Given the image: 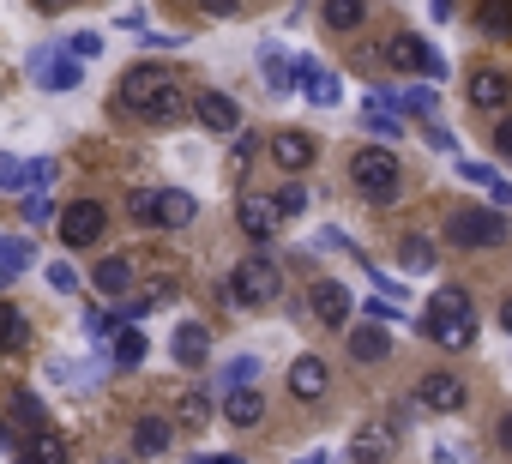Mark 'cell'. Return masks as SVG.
I'll list each match as a JSON object with an SVG mask.
<instances>
[{
  "label": "cell",
  "instance_id": "2e32d148",
  "mask_svg": "<svg viewBox=\"0 0 512 464\" xmlns=\"http://www.w3.org/2000/svg\"><path fill=\"white\" fill-rule=\"evenodd\" d=\"M169 356H175L181 368H205V356H211V326L181 320V326H175V338H169Z\"/></svg>",
  "mask_w": 512,
  "mask_h": 464
},
{
  "label": "cell",
  "instance_id": "6da1fadb",
  "mask_svg": "<svg viewBox=\"0 0 512 464\" xmlns=\"http://www.w3.org/2000/svg\"><path fill=\"white\" fill-rule=\"evenodd\" d=\"M115 91H121V109L139 115V121H151V127H169V121L187 115V91H181V79H175L169 67H157V61L127 67Z\"/></svg>",
  "mask_w": 512,
  "mask_h": 464
},
{
  "label": "cell",
  "instance_id": "f546056e",
  "mask_svg": "<svg viewBox=\"0 0 512 464\" xmlns=\"http://www.w3.org/2000/svg\"><path fill=\"white\" fill-rule=\"evenodd\" d=\"M7 410H13V416L31 428V434H37V428H49V410H43V398H37V392H25V386L7 398Z\"/></svg>",
  "mask_w": 512,
  "mask_h": 464
},
{
  "label": "cell",
  "instance_id": "7a4b0ae2",
  "mask_svg": "<svg viewBox=\"0 0 512 464\" xmlns=\"http://www.w3.org/2000/svg\"><path fill=\"white\" fill-rule=\"evenodd\" d=\"M416 338H428L440 350H470L476 344V308H470V296L458 284H440L434 302H428V314L416 320Z\"/></svg>",
  "mask_w": 512,
  "mask_h": 464
},
{
  "label": "cell",
  "instance_id": "f35d334b",
  "mask_svg": "<svg viewBox=\"0 0 512 464\" xmlns=\"http://www.w3.org/2000/svg\"><path fill=\"white\" fill-rule=\"evenodd\" d=\"M49 181H55V163H49V157L25 163V187H31V193H49Z\"/></svg>",
  "mask_w": 512,
  "mask_h": 464
},
{
  "label": "cell",
  "instance_id": "603a6c76",
  "mask_svg": "<svg viewBox=\"0 0 512 464\" xmlns=\"http://www.w3.org/2000/svg\"><path fill=\"white\" fill-rule=\"evenodd\" d=\"M109 344H115V350H109V356H115V368H139V362H145V332H139V326H133L127 314L115 320Z\"/></svg>",
  "mask_w": 512,
  "mask_h": 464
},
{
  "label": "cell",
  "instance_id": "ab89813d",
  "mask_svg": "<svg viewBox=\"0 0 512 464\" xmlns=\"http://www.w3.org/2000/svg\"><path fill=\"white\" fill-rule=\"evenodd\" d=\"M67 49H73L79 61H97V55H103V37H97V31H79V37H67Z\"/></svg>",
  "mask_w": 512,
  "mask_h": 464
},
{
  "label": "cell",
  "instance_id": "4316f807",
  "mask_svg": "<svg viewBox=\"0 0 512 464\" xmlns=\"http://www.w3.org/2000/svg\"><path fill=\"white\" fill-rule=\"evenodd\" d=\"M25 344H31V320H25L13 302H0V350L13 356V350H25Z\"/></svg>",
  "mask_w": 512,
  "mask_h": 464
},
{
  "label": "cell",
  "instance_id": "5bb4252c",
  "mask_svg": "<svg viewBox=\"0 0 512 464\" xmlns=\"http://www.w3.org/2000/svg\"><path fill=\"white\" fill-rule=\"evenodd\" d=\"M272 157H278V169L302 175V169L320 157V145H314V133H302V127H284V133H272Z\"/></svg>",
  "mask_w": 512,
  "mask_h": 464
},
{
  "label": "cell",
  "instance_id": "d4e9b609",
  "mask_svg": "<svg viewBox=\"0 0 512 464\" xmlns=\"http://www.w3.org/2000/svg\"><path fill=\"white\" fill-rule=\"evenodd\" d=\"M31 254H37V248H31L25 236H0V290H7V284L31 266Z\"/></svg>",
  "mask_w": 512,
  "mask_h": 464
},
{
  "label": "cell",
  "instance_id": "44dd1931",
  "mask_svg": "<svg viewBox=\"0 0 512 464\" xmlns=\"http://www.w3.org/2000/svg\"><path fill=\"white\" fill-rule=\"evenodd\" d=\"M350 356H356V362H386V356H392V332H386V320L356 326V332H350Z\"/></svg>",
  "mask_w": 512,
  "mask_h": 464
},
{
  "label": "cell",
  "instance_id": "30bf717a",
  "mask_svg": "<svg viewBox=\"0 0 512 464\" xmlns=\"http://www.w3.org/2000/svg\"><path fill=\"white\" fill-rule=\"evenodd\" d=\"M308 302H314V320H320V326H332V332H344V326H350V314H356V302H350V290H344L338 278H320Z\"/></svg>",
  "mask_w": 512,
  "mask_h": 464
},
{
  "label": "cell",
  "instance_id": "1f68e13d",
  "mask_svg": "<svg viewBox=\"0 0 512 464\" xmlns=\"http://www.w3.org/2000/svg\"><path fill=\"white\" fill-rule=\"evenodd\" d=\"M476 25H482V37H512V0H482Z\"/></svg>",
  "mask_w": 512,
  "mask_h": 464
},
{
  "label": "cell",
  "instance_id": "f1b7e54d",
  "mask_svg": "<svg viewBox=\"0 0 512 464\" xmlns=\"http://www.w3.org/2000/svg\"><path fill=\"white\" fill-rule=\"evenodd\" d=\"M386 61H392L398 73H422V37H410V31L392 37V43H386Z\"/></svg>",
  "mask_w": 512,
  "mask_h": 464
},
{
  "label": "cell",
  "instance_id": "ac0fdd59",
  "mask_svg": "<svg viewBox=\"0 0 512 464\" xmlns=\"http://www.w3.org/2000/svg\"><path fill=\"white\" fill-rule=\"evenodd\" d=\"M199 217V199L187 187H157V229H187Z\"/></svg>",
  "mask_w": 512,
  "mask_h": 464
},
{
  "label": "cell",
  "instance_id": "7c38bea8",
  "mask_svg": "<svg viewBox=\"0 0 512 464\" xmlns=\"http://www.w3.org/2000/svg\"><path fill=\"white\" fill-rule=\"evenodd\" d=\"M193 115H199V127H205V133H217V139L241 133V109H235V97H223V91H199Z\"/></svg>",
  "mask_w": 512,
  "mask_h": 464
},
{
  "label": "cell",
  "instance_id": "9c48e42d",
  "mask_svg": "<svg viewBox=\"0 0 512 464\" xmlns=\"http://www.w3.org/2000/svg\"><path fill=\"white\" fill-rule=\"evenodd\" d=\"M362 127H368L374 139H404V103H398V91H368Z\"/></svg>",
  "mask_w": 512,
  "mask_h": 464
},
{
  "label": "cell",
  "instance_id": "277c9868",
  "mask_svg": "<svg viewBox=\"0 0 512 464\" xmlns=\"http://www.w3.org/2000/svg\"><path fill=\"white\" fill-rule=\"evenodd\" d=\"M284 296V272L266 260V254H247L235 272H229V302L235 308H272Z\"/></svg>",
  "mask_w": 512,
  "mask_h": 464
},
{
  "label": "cell",
  "instance_id": "9a60e30c",
  "mask_svg": "<svg viewBox=\"0 0 512 464\" xmlns=\"http://www.w3.org/2000/svg\"><path fill=\"white\" fill-rule=\"evenodd\" d=\"M470 103H476L482 115H488V109L500 115V109L512 103V79H506L500 67H476V73H470Z\"/></svg>",
  "mask_w": 512,
  "mask_h": 464
},
{
  "label": "cell",
  "instance_id": "b9f144b4",
  "mask_svg": "<svg viewBox=\"0 0 512 464\" xmlns=\"http://www.w3.org/2000/svg\"><path fill=\"white\" fill-rule=\"evenodd\" d=\"M55 217V205H49V193H25V223L37 229V223H49Z\"/></svg>",
  "mask_w": 512,
  "mask_h": 464
},
{
  "label": "cell",
  "instance_id": "7bdbcfd3",
  "mask_svg": "<svg viewBox=\"0 0 512 464\" xmlns=\"http://www.w3.org/2000/svg\"><path fill=\"white\" fill-rule=\"evenodd\" d=\"M278 205H284V217H302V211H308V187H296V181H290V187L278 193Z\"/></svg>",
  "mask_w": 512,
  "mask_h": 464
},
{
  "label": "cell",
  "instance_id": "8fae6325",
  "mask_svg": "<svg viewBox=\"0 0 512 464\" xmlns=\"http://www.w3.org/2000/svg\"><path fill=\"white\" fill-rule=\"evenodd\" d=\"M416 404H422V410H440V416H452V410H464V404H470V392H464V380H458V374H422V386H416Z\"/></svg>",
  "mask_w": 512,
  "mask_h": 464
},
{
  "label": "cell",
  "instance_id": "f5cc1de1",
  "mask_svg": "<svg viewBox=\"0 0 512 464\" xmlns=\"http://www.w3.org/2000/svg\"><path fill=\"white\" fill-rule=\"evenodd\" d=\"M494 193V205H512V181H500V187H488Z\"/></svg>",
  "mask_w": 512,
  "mask_h": 464
},
{
  "label": "cell",
  "instance_id": "4dcf8cb0",
  "mask_svg": "<svg viewBox=\"0 0 512 464\" xmlns=\"http://www.w3.org/2000/svg\"><path fill=\"white\" fill-rule=\"evenodd\" d=\"M392 428H362L356 440H350V458H392Z\"/></svg>",
  "mask_w": 512,
  "mask_h": 464
},
{
  "label": "cell",
  "instance_id": "e0dca14e",
  "mask_svg": "<svg viewBox=\"0 0 512 464\" xmlns=\"http://www.w3.org/2000/svg\"><path fill=\"white\" fill-rule=\"evenodd\" d=\"M326 386H332V368H326L320 356H296V362H290V398L314 404V398H326Z\"/></svg>",
  "mask_w": 512,
  "mask_h": 464
},
{
  "label": "cell",
  "instance_id": "e575fe53",
  "mask_svg": "<svg viewBox=\"0 0 512 464\" xmlns=\"http://www.w3.org/2000/svg\"><path fill=\"white\" fill-rule=\"evenodd\" d=\"M247 380H260V362H253V356H235V362L223 368V380H217V398H223L229 386H247Z\"/></svg>",
  "mask_w": 512,
  "mask_h": 464
},
{
  "label": "cell",
  "instance_id": "d6986e66",
  "mask_svg": "<svg viewBox=\"0 0 512 464\" xmlns=\"http://www.w3.org/2000/svg\"><path fill=\"white\" fill-rule=\"evenodd\" d=\"M260 416H266V398L253 392V380H247V386H229V392H223V422H229V428H253Z\"/></svg>",
  "mask_w": 512,
  "mask_h": 464
},
{
  "label": "cell",
  "instance_id": "681fc988",
  "mask_svg": "<svg viewBox=\"0 0 512 464\" xmlns=\"http://www.w3.org/2000/svg\"><path fill=\"white\" fill-rule=\"evenodd\" d=\"M428 13H434V19H452V13H458V0H428Z\"/></svg>",
  "mask_w": 512,
  "mask_h": 464
},
{
  "label": "cell",
  "instance_id": "5b68a950",
  "mask_svg": "<svg viewBox=\"0 0 512 464\" xmlns=\"http://www.w3.org/2000/svg\"><path fill=\"white\" fill-rule=\"evenodd\" d=\"M512 229H506V217L494 211V205H458L452 217H446V242L452 248H494V242H506Z\"/></svg>",
  "mask_w": 512,
  "mask_h": 464
},
{
  "label": "cell",
  "instance_id": "f6af8a7d",
  "mask_svg": "<svg viewBox=\"0 0 512 464\" xmlns=\"http://www.w3.org/2000/svg\"><path fill=\"white\" fill-rule=\"evenodd\" d=\"M0 187H7V193H13V187H25V163H19V157H7V151H0Z\"/></svg>",
  "mask_w": 512,
  "mask_h": 464
},
{
  "label": "cell",
  "instance_id": "ee69618b",
  "mask_svg": "<svg viewBox=\"0 0 512 464\" xmlns=\"http://www.w3.org/2000/svg\"><path fill=\"white\" fill-rule=\"evenodd\" d=\"M49 284H55L61 296H73V290H79V272H73L67 260H55V266H49Z\"/></svg>",
  "mask_w": 512,
  "mask_h": 464
},
{
  "label": "cell",
  "instance_id": "f907efd6",
  "mask_svg": "<svg viewBox=\"0 0 512 464\" xmlns=\"http://www.w3.org/2000/svg\"><path fill=\"white\" fill-rule=\"evenodd\" d=\"M31 7H37V13H67L73 0H31Z\"/></svg>",
  "mask_w": 512,
  "mask_h": 464
},
{
  "label": "cell",
  "instance_id": "db71d44e",
  "mask_svg": "<svg viewBox=\"0 0 512 464\" xmlns=\"http://www.w3.org/2000/svg\"><path fill=\"white\" fill-rule=\"evenodd\" d=\"M500 332H512V296L500 302Z\"/></svg>",
  "mask_w": 512,
  "mask_h": 464
},
{
  "label": "cell",
  "instance_id": "8992f818",
  "mask_svg": "<svg viewBox=\"0 0 512 464\" xmlns=\"http://www.w3.org/2000/svg\"><path fill=\"white\" fill-rule=\"evenodd\" d=\"M79 55L67 49V43H37L31 49V79L43 85V91H79Z\"/></svg>",
  "mask_w": 512,
  "mask_h": 464
},
{
  "label": "cell",
  "instance_id": "cb8c5ba5",
  "mask_svg": "<svg viewBox=\"0 0 512 464\" xmlns=\"http://www.w3.org/2000/svg\"><path fill=\"white\" fill-rule=\"evenodd\" d=\"M260 73H266L272 97H290V91H296V61H284V49H278V43H266V49H260Z\"/></svg>",
  "mask_w": 512,
  "mask_h": 464
},
{
  "label": "cell",
  "instance_id": "d590c367",
  "mask_svg": "<svg viewBox=\"0 0 512 464\" xmlns=\"http://www.w3.org/2000/svg\"><path fill=\"white\" fill-rule=\"evenodd\" d=\"M422 139H428L434 151H446V157H458V133H452V127H446L440 115H434V121H422Z\"/></svg>",
  "mask_w": 512,
  "mask_h": 464
},
{
  "label": "cell",
  "instance_id": "d6a6232c",
  "mask_svg": "<svg viewBox=\"0 0 512 464\" xmlns=\"http://www.w3.org/2000/svg\"><path fill=\"white\" fill-rule=\"evenodd\" d=\"M398 103H404V115H416V121H434V115H440V97H434L428 85H410V91H398Z\"/></svg>",
  "mask_w": 512,
  "mask_h": 464
},
{
  "label": "cell",
  "instance_id": "8d00e7d4",
  "mask_svg": "<svg viewBox=\"0 0 512 464\" xmlns=\"http://www.w3.org/2000/svg\"><path fill=\"white\" fill-rule=\"evenodd\" d=\"M25 452H31V458H67V440L49 434V428H37V434L25 440Z\"/></svg>",
  "mask_w": 512,
  "mask_h": 464
},
{
  "label": "cell",
  "instance_id": "bcb514c9",
  "mask_svg": "<svg viewBox=\"0 0 512 464\" xmlns=\"http://www.w3.org/2000/svg\"><path fill=\"white\" fill-rule=\"evenodd\" d=\"M422 79H446V55L422 43Z\"/></svg>",
  "mask_w": 512,
  "mask_h": 464
},
{
  "label": "cell",
  "instance_id": "ffe728a7",
  "mask_svg": "<svg viewBox=\"0 0 512 464\" xmlns=\"http://www.w3.org/2000/svg\"><path fill=\"white\" fill-rule=\"evenodd\" d=\"M91 284H97V296H109V302H127V290H133V260L109 254V260L91 272Z\"/></svg>",
  "mask_w": 512,
  "mask_h": 464
},
{
  "label": "cell",
  "instance_id": "c3c4849f",
  "mask_svg": "<svg viewBox=\"0 0 512 464\" xmlns=\"http://www.w3.org/2000/svg\"><path fill=\"white\" fill-rule=\"evenodd\" d=\"M199 13H211V19H235V13H241V0H199Z\"/></svg>",
  "mask_w": 512,
  "mask_h": 464
},
{
  "label": "cell",
  "instance_id": "4fadbf2b",
  "mask_svg": "<svg viewBox=\"0 0 512 464\" xmlns=\"http://www.w3.org/2000/svg\"><path fill=\"white\" fill-rule=\"evenodd\" d=\"M296 85H302V97H308V103H320V109H332V103L344 97L338 73H326V67H320V61H308V55H296Z\"/></svg>",
  "mask_w": 512,
  "mask_h": 464
},
{
  "label": "cell",
  "instance_id": "ba28073f",
  "mask_svg": "<svg viewBox=\"0 0 512 464\" xmlns=\"http://www.w3.org/2000/svg\"><path fill=\"white\" fill-rule=\"evenodd\" d=\"M103 223H109V211L97 199H79V205L61 211V242L67 248H97L103 242Z\"/></svg>",
  "mask_w": 512,
  "mask_h": 464
},
{
  "label": "cell",
  "instance_id": "836d02e7",
  "mask_svg": "<svg viewBox=\"0 0 512 464\" xmlns=\"http://www.w3.org/2000/svg\"><path fill=\"white\" fill-rule=\"evenodd\" d=\"M398 260H404V272H434V242L428 236H404Z\"/></svg>",
  "mask_w": 512,
  "mask_h": 464
},
{
  "label": "cell",
  "instance_id": "83f0119b",
  "mask_svg": "<svg viewBox=\"0 0 512 464\" xmlns=\"http://www.w3.org/2000/svg\"><path fill=\"white\" fill-rule=\"evenodd\" d=\"M320 19H326L332 31H356V25L368 19V0H326V7H320Z\"/></svg>",
  "mask_w": 512,
  "mask_h": 464
},
{
  "label": "cell",
  "instance_id": "3957f363",
  "mask_svg": "<svg viewBox=\"0 0 512 464\" xmlns=\"http://www.w3.org/2000/svg\"><path fill=\"white\" fill-rule=\"evenodd\" d=\"M350 187H356L368 205H392V199L404 193V169H398V157H392L386 145H362V151L350 157Z\"/></svg>",
  "mask_w": 512,
  "mask_h": 464
},
{
  "label": "cell",
  "instance_id": "7dc6e473",
  "mask_svg": "<svg viewBox=\"0 0 512 464\" xmlns=\"http://www.w3.org/2000/svg\"><path fill=\"white\" fill-rule=\"evenodd\" d=\"M494 157H500V163H512V115L494 127Z\"/></svg>",
  "mask_w": 512,
  "mask_h": 464
},
{
  "label": "cell",
  "instance_id": "52a82bcc",
  "mask_svg": "<svg viewBox=\"0 0 512 464\" xmlns=\"http://www.w3.org/2000/svg\"><path fill=\"white\" fill-rule=\"evenodd\" d=\"M235 223H241V236L272 242L278 223H284V205H278L272 193H241V199H235Z\"/></svg>",
  "mask_w": 512,
  "mask_h": 464
},
{
  "label": "cell",
  "instance_id": "484cf974",
  "mask_svg": "<svg viewBox=\"0 0 512 464\" xmlns=\"http://www.w3.org/2000/svg\"><path fill=\"white\" fill-rule=\"evenodd\" d=\"M211 404H217V398H211L205 386H187L181 404H175V422H181V428H205V422H211Z\"/></svg>",
  "mask_w": 512,
  "mask_h": 464
},
{
  "label": "cell",
  "instance_id": "60d3db41",
  "mask_svg": "<svg viewBox=\"0 0 512 464\" xmlns=\"http://www.w3.org/2000/svg\"><path fill=\"white\" fill-rule=\"evenodd\" d=\"M458 175H464V181H476V187H500V175H494L488 163H470V157H458Z\"/></svg>",
  "mask_w": 512,
  "mask_h": 464
},
{
  "label": "cell",
  "instance_id": "816d5d0a",
  "mask_svg": "<svg viewBox=\"0 0 512 464\" xmlns=\"http://www.w3.org/2000/svg\"><path fill=\"white\" fill-rule=\"evenodd\" d=\"M500 452H512V410L500 416Z\"/></svg>",
  "mask_w": 512,
  "mask_h": 464
},
{
  "label": "cell",
  "instance_id": "7402d4cb",
  "mask_svg": "<svg viewBox=\"0 0 512 464\" xmlns=\"http://www.w3.org/2000/svg\"><path fill=\"white\" fill-rule=\"evenodd\" d=\"M169 446H175V422H163V416H139V422H133V452L163 458Z\"/></svg>",
  "mask_w": 512,
  "mask_h": 464
},
{
  "label": "cell",
  "instance_id": "74e56055",
  "mask_svg": "<svg viewBox=\"0 0 512 464\" xmlns=\"http://www.w3.org/2000/svg\"><path fill=\"white\" fill-rule=\"evenodd\" d=\"M127 217H133V223H157V187H139V193L127 199Z\"/></svg>",
  "mask_w": 512,
  "mask_h": 464
}]
</instances>
